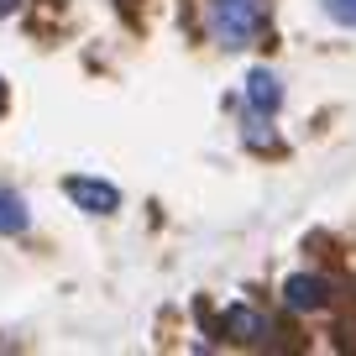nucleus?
Wrapping results in <instances>:
<instances>
[{
    "instance_id": "1",
    "label": "nucleus",
    "mask_w": 356,
    "mask_h": 356,
    "mask_svg": "<svg viewBox=\"0 0 356 356\" xmlns=\"http://www.w3.org/2000/svg\"><path fill=\"white\" fill-rule=\"evenodd\" d=\"M267 26V0H210V32L220 47H252Z\"/></svg>"
},
{
    "instance_id": "2",
    "label": "nucleus",
    "mask_w": 356,
    "mask_h": 356,
    "mask_svg": "<svg viewBox=\"0 0 356 356\" xmlns=\"http://www.w3.org/2000/svg\"><path fill=\"white\" fill-rule=\"evenodd\" d=\"M68 200H74L79 210H89V215H111L115 204H121V194H115L111 184H100V178H68Z\"/></svg>"
},
{
    "instance_id": "3",
    "label": "nucleus",
    "mask_w": 356,
    "mask_h": 356,
    "mask_svg": "<svg viewBox=\"0 0 356 356\" xmlns=\"http://www.w3.org/2000/svg\"><path fill=\"white\" fill-rule=\"evenodd\" d=\"M246 105H252L257 115H273L283 105V84H278L273 68H252V74H246Z\"/></svg>"
},
{
    "instance_id": "4",
    "label": "nucleus",
    "mask_w": 356,
    "mask_h": 356,
    "mask_svg": "<svg viewBox=\"0 0 356 356\" xmlns=\"http://www.w3.org/2000/svg\"><path fill=\"white\" fill-rule=\"evenodd\" d=\"M289 304L293 309H325V304H330V283L325 278H309V273H299V278H289Z\"/></svg>"
},
{
    "instance_id": "5",
    "label": "nucleus",
    "mask_w": 356,
    "mask_h": 356,
    "mask_svg": "<svg viewBox=\"0 0 356 356\" xmlns=\"http://www.w3.org/2000/svg\"><path fill=\"white\" fill-rule=\"evenodd\" d=\"M26 225H32L26 200H22V194H0V236H22Z\"/></svg>"
},
{
    "instance_id": "6",
    "label": "nucleus",
    "mask_w": 356,
    "mask_h": 356,
    "mask_svg": "<svg viewBox=\"0 0 356 356\" xmlns=\"http://www.w3.org/2000/svg\"><path fill=\"white\" fill-rule=\"evenodd\" d=\"M225 330H231L236 341H262L267 320H262V314H252V309H231V314H225Z\"/></svg>"
},
{
    "instance_id": "7",
    "label": "nucleus",
    "mask_w": 356,
    "mask_h": 356,
    "mask_svg": "<svg viewBox=\"0 0 356 356\" xmlns=\"http://www.w3.org/2000/svg\"><path fill=\"white\" fill-rule=\"evenodd\" d=\"M325 11H330V22L356 26V0H325Z\"/></svg>"
},
{
    "instance_id": "8",
    "label": "nucleus",
    "mask_w": 356,
    "mask_h": 356,
    "mask_svg": "<svg viewBox=\"0 0 356 356\" xmlns=\"http://www.w3.org/2000/svg\"><path fill=\"white\" fill-rule=\"evenodd\" d=\"M16 6H22V0H0V16H11V11H16Z\"/></svg>"
},
{
    "instance_id": "9",
    "label": "nucleus",
    "mask_w": 356,
    "mask_h": 356,
    "mask_svg": "<svg viewBox=\"0 0 356 356\" xmlns=\"http://www.w3.org/2000/svg\"><path fill=\"white\" fill-rule=\"evenodd\" d=\"M0 111H6V84H0Z\"/></svg>"
}]
</instances>
